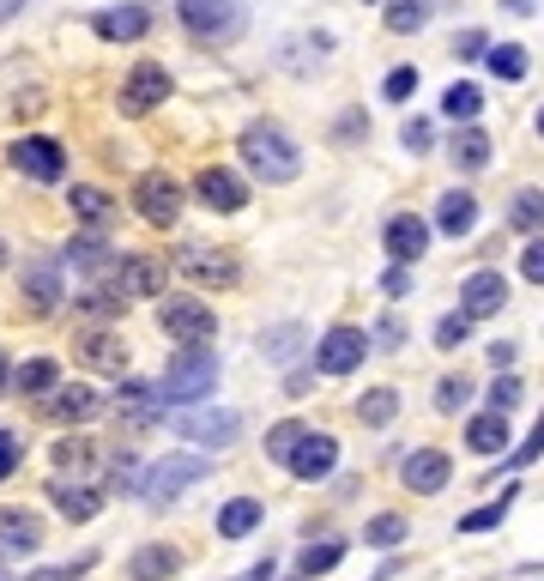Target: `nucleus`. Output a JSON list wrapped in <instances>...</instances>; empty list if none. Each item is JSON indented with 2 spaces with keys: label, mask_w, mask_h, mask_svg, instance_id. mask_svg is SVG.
Here are the masks:
<instances>
[{
  "label": "nucleus",
  "mask_w": 544,
  "mask_h": 581,
  "mask_svg": "<svg viewBox=\"0 0 544 581\" xmlns=\"http://www.w3.org/2000/svg\"><path fill=\"white\" fill-rule=\"evenodd\" d=\"M170 286V273H164L158 255H122V261H109V291L115 297H158Z\"/></svg>",
  "instance_id": "obj_7"
},
{
  "label": "nucleus",
  "mask_w": 544,
  "mask_h": 581,
  "mask_svg": "<svg viewBox=\"0 0 544 581\" xmlns=\"http://www.w3.org/2000/svg\"><path fill=\"white\" fill-rule=\"evenodd\" d=\"M465 333H472V315H442L436 321V345H442V352H453V345H465Z\"/></svg>",
  "instance_id": "obj_43"
},
{
  "label": "nucleus",
  "mask_w": 544,
  "mask_h": 581,
  "mask_svg": "<svg viewBox=\"0 0 544 581\" xmlns=\"http://www.w3.org/2000/svg\"><path fill=\"white\" fill-rule=\"evenodd\" d=\"M80 357L91 370H109V376H122L127 370V340L122 333H85L80 340Z\"/></svg>",
  "instance_id": "obj_24"
},
{
  "label": "nucleus",
  "mask_w": 544,
  "mask_h": 581,
  "mask_svg": "<svg viewBox=\"0 0 544 581\" xmlns=\"http://www.w3.org/2000/svg\"><path fill=\"white\" fill-rule=\"evenodd\" d=\"M12 382H19V394H49L61 376H55V364H49V357H31V364H24Z\"/></svg>",
  "instance_id": "obj_39"
},
{
  "label": "nucleus",
  "mask_w": 544,
  "mask_h": 581,
  "mask_svg": "<svg viewBox=\"0 0 544 581\" xmlns=\"http://www.w3.org/2000/svg\"><path fill=\"white\" fill-rule=\"evenodd\" d=\"M484 37H478V31H460V37H453V55H484Z\"/></svg>",
  "instance_id": "obj_54"
},
{
  "label": "nucleus",
  "mask_w": 544,
  "mask_h": 581,
  "mask_svg": "<svg viewBox=\"0 0 544 581\" xmlns=\"http://www.w3.org/2000/svg\"><path fill=\"white\" fill-rule=\"evenodd\" d=\"M406 539V521L399 515H375L369 527H363V546H399Z\"/></svg>",
  "instance_id": "obj_42"
},
{
  "label": "nucleus",
  "mask_w": 544,
  "mask_h": 581,
  "mask_svg": "<svg viewBox=\"0 0 544 581\" xmlns=\"http://www.w3.org/2000/svg\"><path fill=\"white\" fill-rule=\"evenodd\" d=\"M0 267H7V242H0Z\"/></svg>",
  "instance_id": "obj_61"
},
{
  "label": "nucleus",
  "mask_w": 544,
  "mask_h": 581,
  "mask_svg": "<svg viewBox=\"0 0 544 581\" xmlns=\"http://www.w3.org/2000/svg\"><path fill=\"white\" fill-rule=\"evenodd\" d=\"M423 19H430V12H423V0H387V31H423Z\"/></svg>",
  "instance_id": "obj_37"
},
{
  "label": "nucleus",
  "mask_w": 544,
  "mask_h": 581,
  "mask_svg": "<svg viewBox=\"0 0 544 581\" xmlns=\"http://www.w3.org/2000/svg\"><path fill=\"white\" fill-rule=\"evenodd\" d=\"M381 92L394 97V103H406L411 92H418V73H411V68H394V73H387V85H381Z\"/></svg>",
  "instance_id": "obj_47"
},
{
  "label": "nucleus",
  "mask_w": 544,
  "mask_h": 581,
  "mask_svg": "<svg viewBox=\"0 0 544 581\" xmlns=\"http://www.w3.org/2000/svg\"><path fill=\"white\" fill-rule=\"evenodd\" d=\"M484 55H490L484 68L496 73V80H509V85L526 80V49H521V43H496V49H484Z\"/></svg>",
  "instance_id": "obj_33"
},
{
  "label": "nucleus",
  "mask_w": 544,
  "mask_h": 581,
  "mask_svg": "<svg viewBox=\"0 0 544 581\" xmlns=\"http://www.w3.org/2000/svg\"><path fill=\"white\" fill-rule=\"evenodd\" d=\"M80 309H85V315H122L127 297H115V291H85V297H80Z\"/></svg>",
  "instance_id": "obj_46"
},
{
  "label": "nucleus",
  "mask_w": 544,
  "mask_h": 581,
  "mask_svg": "<svg viewBox=\"0 0 544 581\" xmlns=\"http://www.w3.org/2000/svg\"><path fill=\"white\" fill-rule=\"evenodd\" d=\"M19 460H24L19 436H12V430H0V479H12V473H19Z\"/></svg>",
  "instance_id": "obj_50"
},
{
  "label": "nucleus",
  "mask_w": 544,
  "mask_h": 581,
  "mask_svg": "<svg viewBox=\"0 0 544 581\" xmlns=\"http://www.w3.org/2000/svg\"><path fill=\"white\" fill-rule=\"evenodd\" d=\"M430 122H406V127H399V146H406V152H430Z\"/></svg>",
  "instance_id": "obj_51"
},
{
  "label": "nucleus",
  "mask_w": 544,
  "mask_h": 581,
  "mask_svg": "<svg viewBox=\"0 0 544 581\" xmlns=\"http://www.w3.org/2000/svg\"><path fill=\"white\" fill-rule=\"evenodd\" d=\"M67 206H73V218H80V225H91V230H103V225L115 218V200H109L103 188H73Z\"/></svg>",
  "instance_id": "obj_29"
},
{
  "label": "nucleus",
  "mask_w": 544,
  "mask_h": 581,
  "mask_svg": "<svg viewBox=\"0 0 544 581\" xmlns=\"http://www.w3.org/2000/svg\"><path fill=\"white\" fill-rule=\"evenodd\" d=\"M0 382H7V357H0Z\"/></svg>",
  "instance_id": "obj_60"
},
{
  "label": "nucleus",
  "mask_w": 544,
  "mask_h": 581,
  "mask_svg": "<svg viewBox=\"0 0 544 581\" xmlns=\"http://www.w3.org/2000/svg\"><path fill=\"white\" fill-rule=\"evenodd\" d=\"M448 473H453V460L442 455V448H418V455H411L406 467H399V479L418 490V497H436V490L448 485Z\"/></svg>",
  "instance_id": "obj_16"
},
{
  "label": "nucleus",
  "mask_w": 544,
  "mask_h": 581,
  "mask_svg": "<svg viewBox=\"0 0 544 581\" xmlns=\"http://www.w3.org/2000/svg\"><path fill=\"white\" fill-rule=\"evenodd\" d=\"M91 563H97V558H91V551H85V558H73V563H61V570H36L31 581H73V575H85V570H91Z\"/></svg>",
  "instance_id": "obj_52"
},
{
  "label": "nucleus",
  "mask_w": 544,
  "mask_h": 581,
  "mask_svg": "<svg viewBox=\"0 0 544 581\" xmlns=\"http://www.w3.org/2000/svg\"><path fill=\"white\" fill-rule=\"evenodd\" d=\"M49 394L55 400H43V412L49 418H61V424H85V418H97V406H103V400L91 394V387H80V382L73 387H49Z\"/></svg>",
  "instance_id": "obj_22"
},
{
  "label": "nucleus",
  "mask_w": 544,
  "mask_h": 581,
  "mask_svg": "<svg viewBox=\"0 0 544 581\" xmlns=\"http://www.w3.org/2000/svg\"><path fill=\"white\" fill-rule=\"evenodd\" d=\"M158 328L181 345H206L218 333V309L200 303V297H170V303L158 309Z\"/></svg>",
  "instance_id": "obj_4"
},
{
  "label": "nucleus",
  "mask_w": 544,
  "mask_h": 581,
  "mask_svg": "<svg viewBox=\"0 0 544 581\" xmlns=\"http://www.w3.org/2000/svg\"><path fill=\"white\" fill-rule=\"evenodd\" d=\"M67 261H73V267H85V273H109V249H103L97 237H80V242L67 249Z\"/></svg>",
  "instance_id": "obj_40"
},
{
  "label": "nucleus",
  "mask_w": 544,
  "mask_h": 581,
  "mask_svg": "<svg viewBox=\"0 0 544 581\" xmlns=\"http://www.w3.org/2000/svg\"><path fill=\"white\" fill-rule=\"evenodd\" d=\"M237 581H272V558H261V563H254V570H242Z\"/></svg>",
  "instance_id": "obj_57"
},
{
  "label": "nucleus",
  "mask_w": 544,
  "mask_h": 581,
  "mask_svg": "<svg viewBox=\"0 0 544 581\" xmlns=\"http://www.w3.org/2000/svg\"><path fill=\"white\" fill-rule=\"evenodd\" d=\"M502 7H509V12H533V0H502Z\"/></svg>",
  "instance_id": "obj_59"
},
{
  "label": "nucleus",
  "mask_w": 544,
  "mask_h": 581,
  "mask_svg": "<svg viewBox=\"0 0 544 581\" xmlns=\"http://www.w3.org/2000/svg\"><path fill=\"white\" fill-rule=\"evenodd\" d=\"M55 467H61V473H67V467H73V473H85V467H91V443H80V436L55 443Z\"/></svg>",
  "instance_id": "obj_45"
},
{
  "label": "nucleus",
  "mask_w": 544,
  "mask_h": 581,
  "mask_svg": "<svg viewBox=\"0 0 544 581\" xmlns=\"http://www.w3.org/2000/svg\"><path fill=\"white\" fill-rule=\"evenodd\" d=\"M363 357H369V333L363 328H327V340L315 345V370H327V376H352Z\"/></svg>",
  "instance_id": "obj_8"
},
{
  "label": "nucleus",
  "mask_w": 544,
  "mask_h": 581,
  "mask_svg": "<svg viewBox=\"0 0 544 581\" xmlns=\"http://www.w3.org/2000/svg\"><path fill=\"white\" fill-rule=\"evenodd\" d=\"M176 570H181V551H170V546H139L127 558V581H170Z\"/></svg>",
  "instance_id": "obj_23"
},
{
  "label": "nucleus",
  "mask_w": 544,
  "mask_h": 581,
  "mask_svg": "<svg viewBox=\"0 0 544 581\" xmlns=\"http://www.w3.org/2000/svg\"><path fill=\"white\" fill-rule=\"evenodd\" d=\"M339 558H345V539H321V546H308L303 558H296V575H303V581H315V575H327Z\"/></svg>",
  "instance_id": "obj_31"
},
{
  "label": "nucleus",
  "mask_w": 544,
  "mask_h": 581,
  "mask_svg": "<svg viewBox=\"0 0 544 581\" xmlns=\"http://www.w3.org/2000/svg\"><path fill=\"white\" fill-rule=\"evenodd\" d=\"M538 455H544V418L533 424V436H526V443L514 448V467H526V460H538Z\"/></svg>",
  "instance_id": "obj_53"
},
{
  "label": "nucleus",
  "mask_w": 544,
  "mask_h": 581,
  "mask_svg": "<svg viewBox=\"0 0 544 581\" xmlns=\"http://www.w3.org/2000/svg\"><path fill=\"white\" fill-rule=\"evenodd\" d=\"M411 291V273L406 267H394V273H387V297H406Z\"/></svg>",
  "instance_id": "obj_55"
},
{
  "label": "nucleus",
  "mask_w": 544,
  "mask_h": 581,
  "mask_svg": "<svg viewBox=\"0 0 544 581\" xmlns=\"http://www.w3.org/2000/svg\"><path fill=\"white\" fill-rule=\"evenodd\" d=\"M212 387H218V352L188 345V352L170 357V370H164V382H158V400L164 406H193V400H206Z\"/></svg>",
  "instance_id": "obj_1"
},
{
  "label": "nucleus",
  "mask_w": 544,
  "mask_h": 581,
  "mask_svg": "<svg viewBox=\"0 0 544 581\" xmlns=\"http://www.w3.org/2000/svg\"><path fill=\"white\" fill-rule=\"evenodd\" d=\"M509 225H514V230H544V194H538V188H521V194H514Z\"/></svg>",
  "instance_id": "obj_34"
},
{
  "label": "nucleus",
  "mask_w": 544,
  "mask_h": 581,
  "mask_svg": "<svg viewBox=\"0 0 544 581\" xmlns=\"http://www.w3.org/2000/svg\"><path fill=\"white\" fill-rule=\"evenodd\" d=\"M151 12L146 7H103L97 19H91V31L103 37V43H134V37H146Z\"/></svg>",
  "instance_id": "obj_19"
},
{
  "label": "nucleus",
  "mask_w": 544,
  "mask_h": 581,
  "mask_svg": "<svg viewBox=\"0 0 544 581\" xmlns=\"http://www.w3.org/2000/svg\"><path fill=\"white\" fill-rule=\"evenodd\" d=\"M242 158H249V170L261 176V183H296V170H303V152L272 122H254L249 134H242Z\"/></svg>",
  "instance_id": "obj_2"
},
{
  "label": "nucleus",
  "mask_w": 544,
  "mask_h": 581,
  "mask_svg": "<svg viewBox=\"0 0 544 581\" xmlns=\"http://www.w3.org/2000/svg\"><path fill=\"white\" fill-rule=\"evenodd\" d=\"M538 134H544V110H538Z\"/></svg>",
  "instance_id": "obj_62"
},
{
  "label": "nucleus",
  "mask_w": 544,
  "mask_h": 581,
  "mask_svg": "<svg viewBox=\"0 0 544 581\" xmlns=\"http://www.w3.org/2000/svg\"><path fill=\"white\" fill-rule=\"evenodd\" d=\"M448 158H453V164H460V170H465V176H472V170H484V164H490V139H484V134H478V127H472V122H460V134H453V146H448Z\"/></svg>",
  "instance_id": "obj_28"
},
{
  "label": "nucleus",
  "mask_w": 544,
  "mask_h": 581,
  "mask_svg": "<svg viewBox=\"0 0 544 581\" xmlns=\"http://www.w3.org/2000/svg\"><path fill=\"white\" fill-rule=\"evenodd\" d=\"M0 581H12V575H7V570H0Z\"/></svg>",
  "instance_id": "obj_63"
},
{
  "label": "nucleus",
  "mask_w": 544,
  "mask_h": 581,
  "mask_svg": "<svg viewBox=\"0 0 544 581\" xmlns=\"http://www.w3.org/2000/svg\"><path fill=\"white\" fill-rule=\"evenodd\" d=\"M181 273L200 286H237V261L224 249H181Z\"/></svg>",
  "instance_id": "obj_21"
},
{
  "label": "nucleus",
  "mask_w": 544,
  "mask_h": 581,
  "mask_svg": "<svg viewBox=\"0 0 544 581\" xmlns=\"http://www.w3.org/2000/svg\"><path fill=\"white\" fill-rule=\"evenodd\" d=\"M465 448H478V455H502V448H509V412H478V418L465 424Z\"/></svg>",
  "instance_id": "obj_25"
},
{
  "label": "nucleus",
  "mask_w": 544,
  "mask_h": 581,
  "mask_svg": "<svg viewBox=\"0 0 544 581\" xmlns=\"http://www.w3.org/2000/svg\"><path fill=\"white\" fill-rule=\"evenodd\" d=\"M19 291H24V303H31L36 315H49V309L61 303V261H31L24 279H19Z\"/></svg>",
  "instance_id": "obj_18"
},
{
  "label": "nucleus",
  "mask_w": 544,
  "mask_h": 581,
  "mask_svg": "<svg viewBox=\"0 0 544 581\" xmlns=\"http://www.w3.org/2000/svg\"><path fill=\"white\" fill-rule=\"evenodd\" d=\"M49 497H55V509L67 515V521H91V515L103 509V497L91 485H67V479H55L49 485Z\"/></svg>",
  "instance_id": "obj_26"
},
{
  "label": "nucleus",
  "mask_w": 544,
  "mask_h": 581,
  "mask_svg": "<svg viewBox=\"0 0 544 581\" xmlns=\"http://www.w3.org/2000/svg\"><path fill=\"white\" fill-rule=\"evenodd\" d=\"M521 279H533V286H544V237L526 242V255H521Z\"/></svg>",
  "instance_id": "obj_48"
},
{
  "label": "nucleus",
  "mask_w": 544,
  "mask_h": 581,
  "mask_svg": "<svg viewBox=\"0 0 544 581\" xmlns=\"http://www.w3.org/2000/svg\"><path fill=\"white\" fill-rule=\"evenodd\" d=\"M254 527H261V502L254 497H237V502L218 509V533L224 539H242V533H254Z\"/></svg>",
  "instance_id": "obj_30"
},
{
  "label": "nucleus",
  "mask_w": 544,
  "mask_h": 581,
  "mask_svg": "<svg viewBox=\"0 0 544 581\" xmlns=\"http://www.w3.org/2000/svg\"><path fill=\"white\" fill-rule=\"evenodd\" d=\"M181 24H188L193 43H237L242 0H181Z\"/></svg>",
  "instance_id": "obj_3"
},
{
  "label": "nucleus",
  "mask_w": 544,
  "mask_h": 581,
  "mask_svg": "<svg viewBox=\"0 0 544 581\" xmlns=\"http://www.w3.org/2000/svg\"><path fill=\"white\" fill-rule=\"evenodd\" d=\"M43 546V521L31 509H0V558H31Z\"/></svg>",
  "instance_id": "obj_13"
},
{
  "label": "nucleus",
  "mask_w": 544,
  "mask_h": 581,
  "mask_svg": "<svg viewBox=\"0 0 544 581\" xmlns=\"http://www.w3.org/2000/svg\"><path fill=\"white\" fill-rule=\"evenodd\" d=\"M394 412H399V394H394V387H369V394L357 400V418H363V424H394Z\"/></svg>",
  "instance_id": "obj_35"
},
{
  "label": "nucleus",
  "mask_w": 544,
  "mask_h": 581,
  "mask_svg": "<svg viewBox=\"0 0 544 581\" xmlns=\"http://www.w3.org/2000/svg\"><path fill=\"white\" fill-rule=\"evenodd\" d=\"M284 467L296 473V479H327L333 467H339V443H333L327 430H303L296 436V448H291V460Z\"/></svg>",
  "instance_id": "obj_10"
},
{
  "label": "nucleus",
  "mask_w": 544,
  "mask_h": 581,
  "mask_svg": "<svg viewBox=\"0 0 544 581\" xmlns=\"http://www.w3.org/2000/svg\"><path fill=\"white\" fill-rule=\"evenodd\" d=\"M24 7V0H0V19H12V12H19Z\"/></svg>",
  "instance_id": "obj_58"
},
{
  "label": "nucleus",
  "mask_w": 544,
  "mask_h": 581,
  "mask_svg": "<svg viewBox=\"0 0 544 581\" xmlns=\"http://www.w3.org/2000/svg\"><path fill=\"white\" fill-rule=\"evenodd\" d=\"M509 502H514V485L502 490L496 502H484V509H472V515H460V533H490V527L502 521V515H509Z\"/></svg>",
  "instance_id": "obj_36"
},
{
  "label": "nucleus",
  "mask_w": 544,
  "mask_h": 581,
  "mask_svg": "<svg viewBox=\"0 0 544 581\" xmlns=\"http://www.w3.org/2000/svg\"><path fill=\"white\" fill-rule=\"evenodd\" d=\"M242 430L237 412H181L176 418V436H188V443H206V448H230Z\"/></svg>",
  "instance_id": "obj_11"
},
{
  "label": "nucleus",
  "mask_w": 544,
  "mask_h": 581,
  "mask_svg": "<svg viewBox=\"0 0 544 581\" xmlns=\"http://www.w3.org/2000/svg\"><path fill=\"white\" fill-rule=\"evenodd\" d=\"M296 345H303V328H272V333H261V352L272 357V364H291Z\"/></svg>",
  "instance_id": "obj_38"
},
{
  "label": "nucleus",
  "mask_w": 544,
  "mask_h": 581,
  "mask_svg": "<svg viewBox=\"0 0 544 581\" xmlns=\"http://www.w3.org/2000/svg\"><path fill=\"white\" fill-rule=\"evenodd\" d=\"M514 400H521V382L496 376V387H490V412H514Z\"/></svg>",
  "instance_id": "obj_49"
},
{
  "label": "nucleus",
  "mask_w": 544,
  "mask_h": 581,
  "mask_svg": "<svg viewBox=\"0 0 544 581\" xmlns=\"http://www.w3.org/2000/svg\"><path fill=\"white\" fill-rule=\"evenodd\" d=\"M423 249H430V225L411 218V212H399L394 225H387V255H394V267H411Z\"/></svg>",
  "instance_id": "obj_20"
},
{
  "label": "nucleus",
  "mask_w": 544,
  "mask_h": 581,
  "mask_svg": "<svg viewBox=\"0 0 544 581\" xmlns=\"http://www.w3.org/2000/svg\"><path fill=\"white\" fill-rule=\"evenodd\" d=\"M465 400H472V382H465V376H442V387H436V412H460Z\"/></svg>",
  "instance_id": "obj_44"
},
{
  "label": "nucleus",
  "mask_w": 544,
  "mask_h": 581,
  "mask_svg": "<svg viewBox=\"0 0 544 581\" xmlns=\"http://www.w3.org/2000/svg\"><path fill=\"white\" fill-rule=\"evenodd\" d=\"M134 206H139L146 225H176V218H181V183L170 170H146L134 183Z\"/></svg>",
  "instance_id": "obj_6"
},
{
  "label": "nucleus",
  "mask_w": 544,
  "mask_h": 581,
  "mask_svg": "<svg viewBox=\"0 0 544 581\" xmlns=\"http://www.w3.org/2000/svg\"><path fill=\"white\" fill-rule=\"evenodd\" d=\"M115 412H122L127 430H146V424L164 418V400H158V387H146V382H122V394H115Z\"/></svg>",
  "instance_id": "obj_17"
},
{
  "label": "nucleus",
  "mask_w": 544,
  "mask_h": 581,
  "mask_svg": "<svg viewBox=\"0 0 544 581\" xmlns=\"http://www.w3.org/2000/svg\"><path fill=\"white\" fill-rule=\"evenodd\" d=\"M206 473H212V467H206L200 455H170V460H158V467L146 473V485H139V497H146L151 509H158V502H170V497H176V490L200 485Z\"/></svg>",
  "instance_id": "obj_5"
},
{
  "label": "nucleus",
  "mask_w": 544,
  "mask_h": 581,
  "mask_svg": "<svg viewBox=\"0 0 544 581\" xmlns=\"http://www.w3.org/2000/svg\"><path fill=\"white\" fill-rule=\"evenodd\" d=\"M193 194H200L212 212H242V206H249V188H242V176H237V170H218V164H212V170H200Z\"/></svg>",
  "instance_id": "obj_14"
},
{
  "label": "nucleus",
  "mask_w": 544,
  "mask_h": 581,
  "mask_svg": "<svg viewBox=\"0 0 544 581\" xmlns=\"http://www.w3.org/2000/svg\"><path fill=\"white\" fill-rule=\"evenodd\" d=\"M460 303H465V315H472V321L496 315V309L509 303V279H502V273H490V267H484V273H472V279L460 286Z\"/></svg>",
  "instance_id": "obj_15"
},
{
  "label": "nucleus",
  "mask_w": 544,
  "mask_h": 581,
  "mask_svg": "<svg viewBox=\"0 0 544 581\" xmlns=\"http://www.w3.org/2000/svg\"><path fill=\"white\" fill-rule=\"evenodd\" d=\"M436 225H442L448 237H465V230L478 225V200L472 194H460V188L442 194V200H436Z\"/></svg>",
  "instance_id": "obj_27"
},
{
  "label": "nucleus",
  "mask_w": 544,
  "mask_h": 581,
  "mask_svg": "<svg viewBox=\"0 0 544 581\" xmlns=\"http://www.w3.org/2000/svg\"><path fill=\"white\" fill-rule=\"evenodd\" d=\"M442 110H448V122H478V110H484V92H478L472 80H460V85H448Z\"/></svg>",
  "instance_id": "obj_32"
},
{
  "label": "nucleus",
  "mask_w": 544,
  "mask_h": 581,
  "mask_svg": "<svg viewBox=\"0 0 544 581\" xmlns=\"http://www.w3.org/2000/svg\"><path fill=\"white\" fill-rule=\"evenodd\" d=\"M164 97H170V68H158V61H139V68L127 73V85H122V110H127V115H146V110H158Z\"/></svg>",
  "instance_id": "obj_9"
},
{
  "label": "nucleus",
  "mask_w": 544,
  "mask_h": 581,
  "mask_svg": "<svg viewBox=\"0 0 544 581\" xmlns=\"http://www.w3.org/2000/svg\"><path fill=\"white\" fill-rule=\"evenodd\" d=\"M490 364L509 370V364H514V345H509V340H496V345H490Z\"/></svg>",
  "instance_id": "obj_56"
},
{
  "label": "nucleus",
  "mask_w": 544,
  "mask_h": 581,
  "mask_svg": "<svg viewBox=\"0 0 544 581\" xmlns=\"http://www.w3.org/2000/svg\"><path fill=\"white\" fill-rule=\"evenodd\" d=\"M308 424H296V418H284V424H272L266 430V455L272 460H291V448H296V436H303Z\"/></svg>",
  "instance_id": "obj_41"
},
{
  "label": "nucleus",
  "mask_w": 544,
  "mask_h": 581,
  "mask_svg": "<svg viewBox=\"0 0 544 581\" xmlns=\"http://www.w3.org/2000/svg\"><path fill=\"white\" fill-rule=\"evenodd\" d=\"M12 164H19L31 183H61V176H67V152H61L55 139H19V146H12Z\"/></svg>",
  "instance_id": "obj_12"
}]
</instances>
